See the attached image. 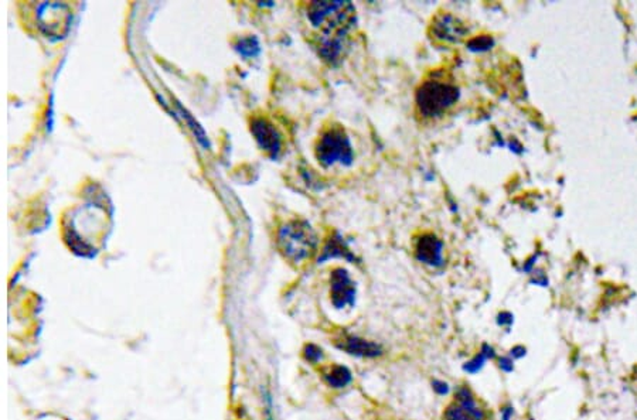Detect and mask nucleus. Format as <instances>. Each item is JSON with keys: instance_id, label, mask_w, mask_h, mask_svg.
Instances as JSON below:
<instances>
[{"instance_id": "f257e3e1", "label": "nucleus", "mask_w": 637, "mask_h": 420, "mask_svg": "<svg viewBox=\"0 0 637 420\" xmlns=\"http://www.w3.org/2000/svg\"><path fill=\"white\" fill-rule=\"evenodd\" d=\"M459 99V88L453 81L441 75L425 79L415 95L418 114L425 119H436L445 115Z\"/></svg>"}, {"instance_id": "f03ea898", "label": "nucleus", "mask_w": 637, "mask_h": 420, "mask_svg": "<svg viewBox=\"0 0 637 420\" xmlns=\"http://www.w3.org/2000/svg\"><path fill=\"white\" fill-rule=\"evenodd\" d=\"M317 235L302 219L285 223L278 231V248L291 263L299 264L311 259L317 251Z\"/></svg>"}, {"instance_id": "7ed1b4c3", "label": "nucleus", "mask_w": 637, "mask_h": 420, "mask_svg": "<svg viewBox=\"0 0 637 420\" xmlns=\"http://www.w3.org/2000/svg\"><path fill=\"white\" fill-rule=\"evenodd\" d=\"M307 18L322 34L350 33L356 26V8L350 2H313L307 6Z\"/></svg>"}, {"instance_id": "20e7f679", "label": "nucleus", "mask_w": 637, "mask_h": 420, "mask_svg": "<svg viewBox=\"0 0 637 420\" xmlns=\"http://www.w3.org/2000/svg\"><path fill=\"white\" fill-rule=\"evenodd\" d=\"M316 158L324 167L353 163V146L343 127L332 126L323 132L316 143Z\"/></svg>"}, {"instance_id": "39448f33", "label": "nucleus", "mask_w": 637, "mask_h": 420, "mask_svg": "<svg viewBox=\"0 0 637 420\" xmlns=\"http://www.w3.org/2000/svg\"><path fill=\"white\" fill-rule=\"evenodd\" d=\"M38 27L47 37L61 38L69 32L71 23V12L64 3H41L36 9Z\"/></svg>"}, {"instance_id": "423d86ee", "label": "nucleus", "mask_w": 637, "mask_h": 420, "mask_svg": "<svg viewBox=\"0 0 637 420\" xmlns=\"http://www.w3.org/2000/svg\"><path fill=\"white\" fill-rule=\"evenodd\" d=\"M445 420H488L485 409H481L473 392L468 386L457 388L453 401L446 408Z\"/></svg>"}, {"instance_id": "0eeeda50", "label": "nucleus", "mask_w": 637, "mask_h": 420, "mask_svg": "<svg viewBox=\"0 0 637 420\" xmlns=\"http://www.w3.org/2000/svg\"><path fill=\"white\" fill-rule=\"evenodd\" d=\"M251 134L254 135L259 147L268 153L272 159H276L282 149V136L278 129L267 118H254L251 121Z\"/></svg>"}, {"instance_id": "6e6552de", "label": "nucleus", "mask_w": 637, "mask_h": 420, "mask_svg": "<svg viewBox=\"0 0 637 420\" xmlns=\"http://www.w3.org/2000/svg\"><path fill=\"white\" fill-rule=\"evenodd\" d=\"M332 303L336 308L354 306L356 283L351 280L348 272L343 268H336L330 276Z\"/></svg>"}, {"instance_id": "1a4fd4ad", "label": "nucleus", "mask_w": 637, "mask_h": 420, "mask_svg": "<svg viewBox=\"0 0 637 420\" xmlns=\"http://www.w3.org/2000/svg\"><path fill=\"white\" fill-rule=\"evenodd\" d=\"M432 34L435 38L445 42H459L468 34V27L456 16L441 13L432 21Z\"/></svg>"}, {"instance_id": "9d476101", "label": "nucleus", "mask_w": 637, "mask_h": 420, "mask_svg": "<svg viewBox=\"0 0 637 420\" xmlns=\"http://www.w3.org/2000/svg\"><path fill=\"white\" fill-rule=\"evenodd\" d=\"M415 256L420 262L429 267H442L444 244L436 235L431 232L422 234L415 242Z\"/></svg>"}, {"instance_id": "9b49d317", "label": "nucleus", "mask_w": 637, "mask_h": 420, "mask_svg": "<svg viewBox=\"0 0 637 420\" xmlns=\"http://www.w3.org/2000/svg\"><path fill=\"white\" fill-rule=\"evenodd\" d=\"M350 44V33H333L320 34L319 37V53L324 61L337 64L347 53Z\"/></svg>"}, {"instance_id": "f8f14e48", "label": "nucleus", "mask_w": 637, "mask_h": 420, "mask_svg": "<svg viewBox=\"0 0 637 420\" xmlns=\"http://www.w3.org/2000/svg\"><path fill=\"white\" fill-rule=\"evenodd\" d=\"M336 345L337 348L350 354V356H356L361 358H376L383 354V349L378 344L372 343V341H367L356 336L346 334L336 341Z\"/></svg>"}, {"instance_id": "ddd939ff", "label": "nucleus", "mask_w": 637, "mask_h": 420, "mask_svg": "<svg viewBox=\"0 0 637 420\" xmlns=\"http://www.w3.org/2000/svg\"><path fill=\"white\" fill-rule=\"evenodd\" d=\"M333 258H343L350 262L354 260V255L350 252V249L344 244V240L339 235H335L333 238H330L326 242L324 248L322 249V256H319V262L322 263L327 259H333Z\"/></svg>"}, {"instance_id": "4468645a", "label": "nucleus", "mask_w": 637, "mask_h": 420, "mask_svg": "<svg viewBox=\"0 0 637 420\" xmlns=\"http://www.w3.org/2000/svg\"><path fill=\"white\" fill-rule=\"evenodd\" d=\"M323 378L328 386H332L335 389L346 388L353 377H351V372L348 368L343 365H330L323 369Z\"/></svg>"}, {"instance_id": "2eb2a0df", "label": "nucleus", "mask_w": 637, "mask_h": 420, "mask_svg": "<svg viewBox=\"0 0 637 420\" xmlns=\"http://www.w3.org/2000/svg\"><path fill=\"white\" fill-rule=\"evenodd\" d=\"M494 356H496L494 349H493L492 347H489V345L485 344V345H483L481 351L477 354V356H476L472 361H469V362L465 365V371H468V372H470V373H476L477 371L481 369V367L485 365V362H486L489 358H494Z\"/></svg>"}, {"instance_id": "dca6fc26", "label": "nucleus", "mask_w": 637, "mask_h": 420, "mask_svg": "<svg viewBox=\"0 0 637 420\" xmlns=\"http://www.w3.org/2000/svg\"><path fill=\"white\" fill-rule=\"evenodd\" d=\"M235 49L244 57H255L259 53V44L255 37L250 36V37L239 38V41L235 44Z\"/></svg>"}, {"instance_id": "f3484780", "label": "nucleus", "mask_w": 637, "mask_h": 420, "mask_svg": "<svg viewBox=\"0 0 637 420\" xmlns=\"http://www.w3.org/2000/svg\"><path fill=\"white\" fill-rule=\"evenodd\" d=\"M494 40L490 36H479L468 41V49L472 51H488L493 47Z\"/></svg>"}, {"instance_id": "a211bd4d", "label": "nucleus", "mask_w": 637, "mask_h": 420, "mask_svg": "<svg viewBox=\"0 0 637 420\" xmlns=\"http://www.w3.org/2000/svg\"><path fill=\"white\" fill-rule=\"evenodd\" d=\"M323 357V354H322V349L313 344H309V345H306L304 347V358L309 361V362H319Z\"/></svg>"}, {"instance_id": "6ab92c4d", "label": "nucleus", "mask_w": 637, "mask_h": 420, "mask_svg": "<svg viewBox=\"0 0 637 420\" xmlns=\"http://www.w3.org/2000/svg\"><path fill=\"white\" fill-rule=\"evenodd\" d=\"M500 368L503 371H506V372H512L514 365H513V361L510 358H501L500 360Z\"/></svg>"}, {"instance_id": "aec40b11", "label": "nucleus", "mask_w": 637, "mask_h": 420, "mask_svg": "<svg viewBox=\"0 0 637 420\" xmlns=\"http://www.w3.org/2000/svg\"><path fill=\"white\" fill-rule=\"evenodd\" d=\"M433 389L437 392V393H446L448 392V385L445 382H441V381H435L433 382Z\"/></svg>"}, {"instance_id": "412c9836", "label": "nucleus", "mask_w": 637, "mask_h": 420, "mask_svg": "<svg viewBox=\"0 0 637 420\" xmlns=\"http://www.w3.org/2000/svg\"><path fill=\"white\" fill-rule=\"evenodd\" d=\"M512 323H513V316H512V314H509V313H501V314L498 316V324H501V325H503V324L510 325Z\"/></svg>"}, {"instance_id": "4be33fe9", "label": "nucleus", "mask_w": 637, "mask_h": 420, "mask_svg": "<svg viewBox=\"0 0 637 420\" xmlns=\"http://www.w3.org/2000/svg\"><path fill=\"white\" fill-rule=\"evenodd\" d=\"M524 354H525V349H524L522 347H516V348L512 349V356H513L514 358H521V357L524 356Z\"/></svg>"}, {"instance_id": "5701e85b", "label": "nucleus", "mask_w": 637, "mask_h": 420, "mask_svg": "<svg viewBox=\"0 0 637 420\" xmlns=\"http://www.w3.org/2000/svg\"><path fill=\"white\" fill-rule=\"evenodd\" d=\"M512 415H513V409H512V408H506V409L503 410V420H510Z\"/></svg>"}]
</instances>
